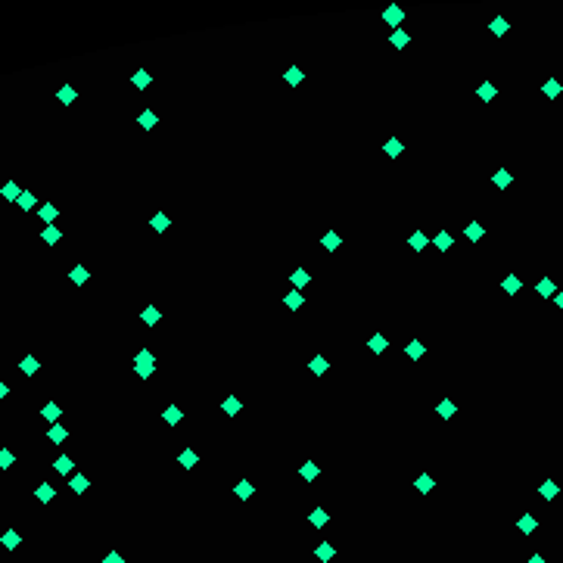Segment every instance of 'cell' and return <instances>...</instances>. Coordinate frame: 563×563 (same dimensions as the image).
I'll use <instances>...</instances> for the list:
<instances>
[{
    "instance_id": "obj_1",
    "label": "cell",
    "mask_w": 563,
    "mask_h": 563,
    "mask_svg": "<svg viewBox=\"0 0 563 563\" xmlns=\"http://www.w3.org/2000/svg\"><path fill=\"white\" fill-rule=\"evenodd\" d=\"M535 293L541 296V299H551V296H557V286H554V280L551 277H541L538 280V286H535Z\"/></svg>"
},
{
    "instance_id": "obj_2",
    "label": "cell",
    "mask_w": 563,
    "mask_h": 563,
    "mask_svg": "<svg viewBox=\"0 0 563 563\" xmlns=\"http://www.w3.org/2000/svg\"><path fill=\"white\" fill-rule=\"evenodd\" d=\"M41 240H44L47 246H56V243L62 240V230H59V227H53V224H47V227L41 230Z\"/></svg>"
},
{
    "instance_id": "obj_3",
    "label": "cell",
    "mask_w": 563,
    "mask_h": 563,
    "mask_svg": "<svg viewBox=\"0 0 563 563\" xmlns=\"http://www.w3.org/2000/svg\"><path fill=\"white\" fill-rule=\"evenodd\" d=\"M53 495H56V488H53L50 482H41L38 488H34V498H38L41 504H50V501H53Z\"/></svg>"
},
{
    "instance_id": "obj_4",
    "label": "cell",
    "mask_w": 563,
    "mask_h": 563,
    "mask_svg": "<svg viewBox=\"0 0 563 563\" xmlns=\"http://www.w3.org/2000/svg\"><path fill=\"white\" fill-rule=\"evenodd\" d=\"M520 286H523V280H520L517 274H507V277L501 280V289H504L507 296H517V293H520Z\"/></svg>"
},
{
    "instance_id": "obj_5",
    "label": "cell",
    "mask_w": 563,
    "mask_h": 563,
    "mask_svg": "<svg viewBox=\"0 0 563 563\" xmlns=\"http://www.w3.org/2000/svg\"><path fill=\"white\" fill-rule=\"evenodd\" d=\"M69 280L75 283V286H81V283H87V280H90V271H87L84 265H78V268H72V271H69Z\"/></svg>"
},
{
    "instance_id": "obj_6",
    "label": "cell",
    "mask_w": 563,
    "mask_h": 563,
    "mask_svg": "<svg viewBox=\"0 0 563 563\" xmlns=\"http://www.w3.org/2000/svg\"><path fill=\"white\" fill-rule=\"evenodd\" d=\"M137 121H140V128H143V131H150V128H156V121H159V115L153 112V109H143V112L137 115Z\"/></svg>"
},
{
    "instance_id": "obj_7",
    "label": "cell",
    "mask_w": 563,
    "mask_h": 563,
    "mask_svg": "<svg viewBox=\"0 0 563 563\" xmlns=\"http://www.w3.org/2000/svg\"><path fill=\"white\" fill-rule=\"evenodd\" d=\"M464 233L470 237V243H479V240L485 237V227H482V224H476V221H470V224L464 227Z\"/></svg>"
},
{
    "instance_id": "obj_8",
    "label": "cell",
    "mask_w": 563,
    "mask_h": 563,
    "mask_svg": "<svg viewBox=\"0 0 563 563\" xmlns=\"http://www.w3.org/2000/svg\"><path fill=\"white\" fill-rule=\"evenodd\" d=\"M0 193H4V199H7V203H16V199L22 196V190H19V184H16V180H7Z\"/></svg>"
},
{
    "instance_id": "obj_9",
    "label": "cell",
    "mask_w": 563,
    "mask_h": 563,
    "mask_svg": "<svg viewBox=\"0 0 563 563\" xmlns=\"http://www.w3.org/2000/svg\"><path fill=\"white\" fill-rule=\"evenodd\" d=\"M140 318H143V324H147V327H156V324L162 321V315H159V308H156V305H147Z\"/></svg>"
},
{
    "instance_id": "obj_10",
    "label": "cell",
    "mask_w": 563,
    "mask_h": 563,
    "mask_svg": "<svg viewBox=\"0 0 563 563\" xmlns=\"http://www.w3.org/2000/svg\"><path fill=\"white\" fill-rule=\"evenodd\" d=\"M38 367H41V364H38V358H34V355H25L22 364H19V370H22L25 377H34V373H38Z\"/></svg>"
},
{
    "instance_id": "obj_11",
    "label": "cell",
    "mask_w": 563,
    "mask_h": 563,
    "mask_svg": "<svg viewBox=\"0 0 563 563\" xmlns=\"http://www.w3.org/2000/svg\"><path fill=\"white\" fill-rule=\"evenodd\" d=\"M196 461H199V458H196V451H193V448H184V451H180V455H177V464L184 467V470L196 467Z\"/></svg>"
},
{
    "instance_id": "obj_12",
    "label": "cell",
    "mask_w": 563,
    "mask_h": 563,
    "mask_svg": "<svg viewBox=\"0 0 563 563\" xmlns=\"http://www.w3.org/2000/svg\"><path fill=\"white\" fill-rule=\"evenodd\" d=\"M476 94H479V100H482V103H492V100H495V94H498V90H495V84H492V81H482V84H479V90H476Z\"/></svg>"
},
{
    "instance_id": "obj_13",
    "label": "cell",
    "mask_w": 563,
    "mask_h": 563,
    "mask_svg": "<svg viewBox=\"0 0 563 563\" xmlns=\"http://www.w3.org/2000/svg\"><path fill=\"white\" fill-rule=\"evenodd\" d=\"M41 414H44V420H50V423H56V420H59V414H62V408H59L56 402H47Z\"/></svg>"
},
{
    "instance_id": "obj_14",
    "label": "cell",
    "mask_w": 563,
    "mask_h": 563,
    "mask_svg": "<svg viewBox=\"0 0 563 563\" xmlns=\"http://www.w3.org/2000/svg\"><path fill=\"white\" fill-rule=\"evenodd\" d=\"M75 97H78V94H75V87H72V84H62V87L56 90V100L66 103V106H69V103H75Z\"/></svg>"
},
{
    "instance_id": "obj_15",
    "label": "cell",
    "mask_w": 563,
    "mask_h": 563,
    "mask_svg": "<svg viewBox=\"0 0 563 563\" xmlns=\"http://www.w3.org/2000/svg\"><path fill=\"white\" fill-rule=\"evenodd\" d=\"M0 541H4V548H7V551H16V548H19V541H22V538H19V532H16V529H7V532H4V538H0Z\"/></svg>"
},
{
    "instance_id": "obj_16",
    "label": "cell",
    "mask_w": 563,
    "mask_h": 563,
    "mask_svg": "<svg viewBox=\"0 0 563 563\" xmlns=\"http://www.w3.org/2000/svg\"><path fill=\"white\" fill-rule=\"evenodd\" d=\"M541 90H544V97H548V100H557L563 87H560V81H557V78H548V81H544V87H541Z\"/></svg>"
},
{
    "instance_id": "obj_17",
    "label": "cell",
    "mask_w": 563,
    "mask_h": 563,
    "mask_svg": "<svg viewBox=\"0 0 563 563\" xmlns=\"http://www.w3.org/2000/svg\"><path fill=\"white\" fill-rule=\"evenodd\" d=\"M289 280H293V286H296V289H305L308 283H311V274L299 268V271H293V277H289Z\"/></svg>"
},
{
    "instance_id": "obj_18",
    "label": "cell",
    "mask_w": 563,
    "mask_h": 563,
    "mask_svg": "<svg viewBox=\"0 0 563 563\" xmlns=\"http://www.w3.org/2000/svg\"><path fill=\"white\" fill-rule=\"evenodd\" d=\"M538 492H541V498H544V501H551V498H557V492H560V488H557V482H554V479H544Z\"/></svg>"
},
{
    "instance_id": "obj_19",
    "label": "cell",
    "mask_w": 563,
    "mask_h": 563,
    "mask_svg": "<svg viewBox=\"0 0 563 563\" xmlns=\"http://www.w3.org/2000/svg\"><path fill=\"white\" fill-rule=\"evenodd\" d=\"M47 439L59 445V442H66V439H69V432H66V426H59V423H53V426H50V432H47Z\"/></svg>"
},
{
    "instance_id": "obj_20",
    "label": "cell",
    "mask_w": 563,
    "mask_h": 563,
    "mask_svg": "<svg viewBox=\"0 0 563 563\" xmlns=\"http://www.w3.org/2000/svg\"><path fill=\"white\" fill-rule=\"evenodd\" d=\"M150 224H153V230H156V233H165V230H168V224H171V218H168V215H162V212H156V218H153Z\"/></svg>"
},
{
    "instance_id": "obj_21",
    "label": "cell",
    "mask_w": 563,
    "mask_h": 563,
    "mask_svg": "<svg viewBox=\"0 0 563 563\" xmlns=\"http://www.w3.org/2000/svg\"><path fill=\"white\" fill-rule=\"evenodd\" d=\"M38 215H41V221H47V224H53V221H56V215H59V212H56V206H53V203H44Z\"/></svg>"
},
{
    "instance_id": "obj_22",
    "label": "cell",
    "mask_w": 563,
    "mask_h": 563,
    "mask_svg": "<svg viewBox=\"0 0 563 563\" xmlns=\"http://www.w3.org/2000/svg\"><path fill=\"white\" fill-rule=\"evenodd\" d=\"M432 243H435V249H439V252H448V249H451V233H448V230H439Z\"/></svg>"
},
{
    "instance_id": "obj_23",
    "label": "cell",
    "mask_w": 563,
    "mask_h": 563,
    "mask_svg": "<svg viewBox=\"0 0 563 563\" xmlns=\"http://www.w3.org/2000/svg\"><path fill=\"white\" fill-rule=\"evenodd\" d=\"M69 485H72V492H75V495H84V492H87V485H90V482H87V476H81V473H75V476H72V482H69Z\"/></svg>"
},
{
    "instance_id": "obj_24",
    "label": "cell",
    "mask_w": 563,
    "mask_h": 563,
    "mask_svg": "<svg viewBox=\"0 0 563 563\" xmlns=\"http://www.w3.org/2000/svg\"><path fill=\"white\" fill-rule=\"evenodd\" d=\"M517 526H520V532H526V535H529V532H535V529H538V520L526 514V517H520V523H517Z\"/></svg>"
},
{
    "instance_id": "obj_25",
    "label": "cell",
    "mask_w": 563,
    "mask_h": 563,
    "mask_svg": "<svg viewBox=\"0 0 563 563\" xmlns=\"http://www.w3.org/2000/svg\"><path fill=\"white\" fill-rule=\"evenodd\" d=\"M180 417H184V414H180L177 405H168V408H165V423H168V426H177V423H180Z\"/></svg>"
},
{
    "instance_id": "obj_26",
    "label": "cell",
    "mask_w": 563,
    "mask_h": 563,
    "mask_svg": "<svg viewBox=\"0 0 563 563\" xmlns=\"http://www.w3.org/2000/svg\"><path fill=\"white\" fill-rule=\"evenodd\" d=\"M389 41H392V47H395V50H405V47L411 44L408 31H392V38H389Z\"/></svg>"
},
{
    "instance_id": "obj_27",
    "label": "cell",
    "mask_w": 563,
    "mask_h": 563,
    "mask_svg": "<svg viewBox=\"0 0 563 563\" xmlns=\"http://www.w3.org/2000/svg\"><path fill=\"white\" fill-rule=\"evenodd\" d=\"M34 203H38V199H34V193H31V190H22V196L16 199V206H19V209H25V212H28V209H34Z\"/></svg>"
},
{
    "instance_id": "obj_28",
    "label": "cell",
    "mask_w": 563,
    "mask_h": 563,
    "mask_svg": "<svg viewBox=\"0 0 563 563\" xmlns=\"http://www.w3.org/2000/svg\"><path fill=\"white\" fill-rule=\"evenodd\" d=\"M53 467H56V473L69 476V473H72V467H75V464H72V458H69V455H62V458H56V464H53Z\"/></svg>"
},
{
    "instance_id": "obj_29",
    "label": "cell",
    "mask_w": 563,
    "mask_h": 563,
    "mask_svg": "<svg viewBox=\"0 0 563 563\" xmlns=\"http://www.w3.org/2000/svg\"><path fill=\"white\" fill-rule=\"evenodd\" d=\"M367 349H370V352H386V349H389V339L377 333V336H373V339L367 342Z\"/></svg>"
},
{
    "instance_id": "obj_30",
    "label": "cell",
    "mask_w": 563,
    "mask_h": 563,
    "mask_svg": "<svg viewBox=\"0 0 563 563\" xmlns=\"http://www.w3.org/2000/svg\"><path fill=\"white\" fill-rule=\"evenodd\" d=\"M488 28H492V34H507V28H511V22H507L504 16H495V19H492V25H488Z\"/></svg>"
},
{
    "instance_id": "obj_31",
    "label": "cell",
    "mask_w": 563,
    "mask_h": 563,
    "mask_svg": "<svg viewBox=\"0 0 563 563\" xmlns=\"http://www.w3.org/2000/svg\"><path fill=\"white\" fill-rule=\"evenodd\" d=\"M492 180H495V187H511V184H514V174L501 168V171H495V177H492Z\"/></svg>"
},
{
    "instance_id": "obj_32",
    "label": "cell",
    "mask_w": 563,
    "mask_h": 563,
    "mask_svg": "<svg viewBox=\"0 0 563 563\" xmlns=\"http://www.w3.org/2000/svg\"><path fill=\"white\" fill-rule=\"evenodd\" d=\"M221 408H224V411H227V414L233 417V414H240L243 402H240V398H233V395H230V398H224V402H221Z\"/></svg>"
},
{
    "instance_id": "obj_33",
    "label": "cell",
    "mask_w": 563,
    "mask_h": 563,
    "mask_svg": "<svg viewBox=\"0 0 563 563\" xmlns=\"http://www.w3.org/2000/svg\"><path fill=\"white\" fill-rule=\"evenodd\" d=\"M435 411H439V417H445V420H448V417H455V402H451V398H445V402H439V408H435Z\"/></svg>"
},
{
    "instance_id": "obj_34",
    "label": "cell",
    "mask_w": 563,
    "mask_h": 563,
    "mask_svg": "<svg viewBox=\"0 0 563 563\" xmlns=\"http://www.w3.org/2000/svg\"><path fill=\"white\" fill-rule=\"evenodd\" d=\"M408 243H411V249H417V252H420V249L426 246V233H423V230H414Z\"/></svg>"
},
{
    "instance_id": "obj_35",
    "label": "cell",
    "mask_w": 563,
    "mask_h": 563,
    "mask_svg": "<svg viewBox=\"0 0 563 563\" xmlns=\"http://www.w3.org/2000/svg\"><path fill=\"white\" fill-rule=\"evenodd\" d=\"M13 464H16V455L10 448H0V470H10Z\"/></svg>"
},
{
    "instance_id": "obj_36",
    "label": "cell",
    "mask_w": 563,
    "mask_h": 563,
    "mask_svg": "<svg viewBox=\"0 0 563 563\" xmlns=\"http://www.w3.org/2000/svg\"><path fill=\"white\" fill-rule=\"evenodd\" d=\"M383 19H386L389 25H398V22H402V10H398V7H386V13H383Z\"/></svg>"
},
{
    "instance_id": "obj_37",
    "label": "cell",
    "mask_w": 563,
    "mask_h": 563,
    "mask_svg": "<svg viewBox=\"0 0 563 563\" xmlns=\"http://www.w3.org/2000/svg\"><path fill=\"white\" fill-rule=\"evenodd\" d=\"M321 243H324V249H330V252H333V249H339V243H342V240H339V233H333V230H330V233H324V240H321Z\"/></svg>"
},
{
    "instance_id": "obj_38",
    "label": "cell",
    "mask_w": 563,
    "mask_h": 563,
    "mask_svg": "<svg viewBox=\"0 0 563 563\" xmlns=\"http://www.w3.org/2000/svg\"><path fill=\"white\" fill-rule=\"evenodd\" d=\"M383 153H386V156H398V153H402V140H398V137H389L386 147H383Z\"/></svg>"
},
{
    "instance_id": "obj_39",
    "label": "cell",
    "mask_w": 563,
    "mask_h": 563,
    "mask_svg": "<svg viewBox=\"0 0 563 563\" xmlns=\"http://www.w3.org/2000/svg\"><path fill=\"white\" fill-rule=\"evenodd\" d=\"M233 492H237V498H243V501H246V498L252 495V482H249V479H240V482H237V488H233Z\"/></svg>"
},
{
    "instance_id": "obj_40",
    "label": "cell",
    "mask_w": 563,
    "mask_h": 563,
    "mask_svg": "<svg viewBox=\"0 0 563 563\" xmlns=\"http://www.w3.org/2000/svg\"><path fill=\"white\" fill-rule=\"evenodd\" d=\"M308 367H311V373H318V377H321V373L327 370V358H324V355H315V358H311V364H308Z\"/></svg>"
},
{
    "instance_id": "obj_41",
    "label": "cell",
    "mask_w": 563,
    "mask_h": 563,
    "mask_svg": "<svg viewBox=\"0 0 563 563\" xmlns=\"http://www.w3.org/2000/svg\"><path fill=\"white\" fill-rule=\"evenodd\" d=\"M308 520H311V526H318V529H321V526H327V511H324V507H318V511H311V517H308Z\"/></svg>"
},
{
    "instance_id": "obj_42",
    "label": "cell",
    "mask_w": 563,
    "mask_h": 563,
    "mask_svg": "<svg viewBox=\"0 0 563 563\" xmlns=\"http://www.w3.org/2000/svg\"><path fill=\"white\" fill-rule=\"evenodd\" d=\"M299 473H302V479H305V482H311V479H318V464H305V467L299 470Z\"/></svg>"
},
{
    "instance_id": "obj_43",
    "label": "cell",
    "mask_w": 563,
    "mask_h": 563,
    "mask_svg": "<svg viewBox=\"0 0 563 563\" xmlns=\"http://www.w3.org/2000/svg\"><path fill=\"white\" fill-rule=\"evenodd\" d=\"M131 81H134V87H140V90H143V87L150 84V72H143V69H140V72H134V78H131Z\"/></svg>"
},
{
    "instance_id": "obj_44",
    "label": "cell",
    "mask_w": 563,
    "mask_h": 563,
    "mask_svg": "<svg viewBox=\"0 0 563 563\" xmlns=\"http://www.w3.org/2000/svg\"><path fill=\"white\" fill-rule=\"evenodd\" d=\"M432 485H435V482H432V476H426V473H423L420 479H417V492H420V495H426Z\"/></svg>"
},
{
    "instance_id": "obj_45",
    "label": "cell",
    "mask_w": 563,
    "mask_h": 563,
    "mask_svg": "<svg viewBox=\"0 0 563 563\" xmlns=\"http://www.w3.org/2000/svg\"><path fill=\"white\" fill-rule=\"evenodd\" d=\"M283 302H286V308H299V305H302V289H293V293H289Z\"/></svg>"
},
{
    "instance_id": "obj_46",
    "label": "cell",
    "mask_w": 563,
    "mask_h": 563,
    "mask_svg": "<svg viewBox=\"0 0 563 563\" xmlns=\"http://www.w3.org/2000/svg\"><path fill=\"white\" fill-rule=\"evenodd\" d=\"M134 364H153V352L150 349H140L137 358H134Z\"/></svg>"
},
{
    "instance_id": "obj_47",
    "label": "cell",
    "mask_w": 563,
    "mask_h": 563,
    "mask_svg": "<svg viewBox=\"0 0 563 563\" xmlns=\"http://www.w3.org/2000/svg\"><path fill=\"white\" fill-rule=\"evenodd\" d=\"M420 355H423V342H417V339L408 342V358H420Z\"/></svg>"
},
{
    "instance_id": "obj_48",
    "label": "cell",
    "mask_w": 563,
    "mask_h": 563,
    "mask_svg": "<svg viewBox=\"0 0 563 563\" xmlns=\"http://www.w3.org/2000/svg\"><path fill=\"white\" fill-rule=\"evenodd\" d=\"M318 557H321V560H330V557H336V548H333V544H321V548H318Z\"/></svg>"
},
{
    "instance_id": "obj_49",
    "label": "cell",
    "mask_w": 563,
    "mask_h": 563,
    "mask_svg": "<svg viewBox=\"0 0 563 563\" xmlns=\"http://www.w3.org/2000/svg\"><path fill=\"white\" fill-rule=\"evenodd\" d=\"M302 81V69H289L286 72V84H299Z\"/></svg>"
},
{
    "instance_id": "obj_50",
    "label": "cell",
    "mask_w": 563,
    "mask_h": 563,
    "mask_svg": "<svg viewBox=\"0 0 563 563\" xmlns=\"http://www.w3.org/2000/svg\"><path fill=\"white\" fill-rule=\"evenodd\" d=\"M134 370H137V377H153V364H134Z\"/></svg>"
},
{
    "instance_id": "obj_51",
    "label": "cell",
    "mask_w": 563,
    "mask_h": 563,
    "mask_svg": "<svg viewBox=\"0 0 563 563\" xmlns=\"http://www.w3.org/2000/svg\"><path fill=\"white\" fill-rule=\"evenodd\" d=\"M103 563H124V560H121V554H118V551H109Z\"/></svg>"
},
{
    "instance_id": "obj_52",
    "label": "cell",
    "mask_w": 563,
    "mask_h": 563,
    "mask_svg": "<svg viewBox=\"0 0 563 563\" xmlns=\"http://www.w3.org/2000/svg\"><path fill=\"white\" fill-rule=\"evenodd\" d=\"M7 392H10V389H7V383H4V380H0V402H4V398H7Z\"/></svg>"
},
{
    "instance_id": "obj_53",
    "label": "cell",
    "mask_w": 563,
    "mask_h": 563,
    "mask_svg": "<svg viewBox=\"0 0 563 563\" xmlns=\"http://www.w3.org/2000/svg\"><path fill=\"white\" fill-rule=\"evenodd\" d=\"M554 302H557V308H563V289H560V293L554 296Z\"/></svg>"
},
{
    "instance_id": "obj_54",
    "label": "cell",
    "mask_w": 563,
    "mask_h": 563,
    "mask_svg": "<svg viewBox=\"0 0 563 563\" xmlns=\"http://www.w3.org/2000/svg\"><path fill=\"white\" fill-rule=\"evenodd\" d=\"M529 563H544V557H541V554H532V557H529Z\"/></svg>"
}]
</instances>
